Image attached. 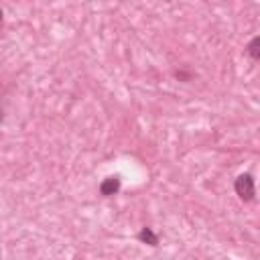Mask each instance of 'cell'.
Segmentation results:
<instances>
[{
	"label": "cell",
	"mask_w": 260,
	"mask_h": 260,
	"mask_svg": "<svg viewBox=\"0 0 260 260\" xmlns=\"http://www.w3.org/2000/svg\"><path fill=\"white\" fill-rule=\"evenodd\" d=\"M236 193L244 199V201H250V199H254V179L250 177V175H240L238 179H236Z\"/></svg>",
	"instance_id": "6da1fadb"
},
{
	"label": "cell",
	"mask_w": 260,
	"mask_h": 260,
	"mask_svg": "<svg viewBox=\"0 0 260 260\" xmlns=\"http://www.w3.org/2000/svg\"><path fill=\"white\" fill-rule=\"evenodd\" d=\"M118 191H120V179H118V177H108V179H104L102 185H100V193L106 195V197L116 195Z\"/></svg>",
	"instance_id": "7a4b0ae2"
},
{
	"label": "cell",
	"mask_w": 260,
	"mask_h": 260,
	"mask_svg": "<svg viewBox=\"0 0 260 260\" xmlns=\"http://www.w3.org/2000/svg\"><path fill=\"white\" fill-rule=\"evenodd\" d=\"M138 240L144 242V244H150V246H156L158 244V238H156V234L150 228H142L140 234H138Z\"/></svg>",
	"instance_id": "3957f363"
},
{
	"label": "cell",
	"mask_w": 260,
	"mask_h": 260,
	"mask_svg": "<svg viewBox=\"0 0 260 260\" xmlns=\"http://www.w3.org/2000/svg\"><path fill=\"white\" fill-rule=\"evenodd\" d=\"M258 45H260V39H258V37H254V39L250 41V45H248V53H250L252 59H258V57H260V49H258Z\"/></svg>",
	"instance_id": "277c9868"
},
{
	"label": "cell",
	"mask_w": 260,
	"mask_h": 260,
	"mask_svg": "<svg viewBox=\"0 0 260 260\" xmlns=\"http://www.w3.org/2000/svg\"><path fill=\"white\" fill-rule=\"evenodd\" d=\"M0 20H2V10H0Z\"/></svg>",
	"instance_id": "5b68a950"
}]
</instances>
